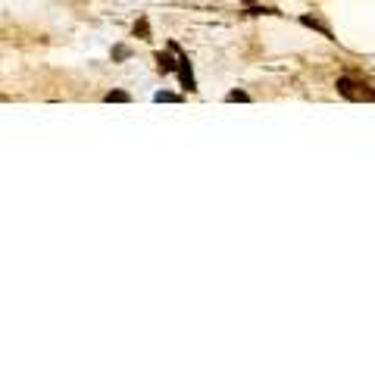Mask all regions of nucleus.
<instances>
[{
  "label": "nucleus",
  "mask_w": 375,
  "mask_h": 375,
  "mask_svg": "<svg viewBox=\"0 0 375 375\" xmlns=\"http://www.w3.org/2000/svg\"><path fill=\"white\" fill-rule=\"evenodd\" d=\"M338 94L347 100H375V91L366 82H353V78H338Z\"/></svg>",
  "instance_id": "1"
},
{
  "label": "nucleus",
  "mask_w": 375,
  "mask_h": 375,
  "mask_svg": "<svg viewBox=\"0 0 375 375\" xmlns=\"http://www.w3.org/2000/svg\"><path fill=\"white\" fill-rule=\"evenodd\" d=\"M104 100H106V104H129V94H125V91H110Z\"/></svg>",
  "instance_id": "5"
},
{
  "label": "nucleus",
  "mask_w": 375,
  "mask_h": 375,
  "mask_svg": "<svg viewBox=\"0 0 375 375\" xmlns=\"http://www.w3.org/2000/svg\"><path fill=\"white\" fill-rule=\"evenodd\" d=\"M300 22H304V25H310V29H316V31H323L325 38H332V29H328L325 22H319V19H313V16H300Z\"/></svg>",
  "instance_id": "4"
},
{
  "label": "nucleus",
  "mask_w": 375,
  "mask_h": 375,
  "mask_svg": "<svg viewBox=\"0 0 375 375\" xmlns=\"http://www.w3.org/2000/svg\"><path fill=\"white\" fill-rule=\"evenodd\" d=\"M176 100L178 97H176V94H169V91H160L157 94V104H176Z\"/></svg>",
  "instance_id": "7"
},
{
  "label": "nucleus",
  "mask_w": 375,
  "mask_h": 375,
  "mask_svg": "<svg viewBox=\"0 0 375 375\" xmlns=\"http://www.w3.org/2000/svg\"><path fill=\"white\" fill-rule=\"evenodd\" d=\"M135 35H141V41H150V29H147V19H141L135 25Z\"/></svg>",
  "instance_id": "6"
},
{
  "label": "nucleus",
  "mask_w": 375,
  "mask_h": 375,
  "mask_svg": "<svg viewBox=\"0 0 375 375\" xmlns=\"http://www.w3.org/2000/svg\"><path fill=\"white\" fill-rule=\"evenodd\" d=\"M169 50L178 57V78H182V85H185V91H197V82H194V72H191V63H188V57L182 53V47H178L176 41H169Z\"/></svg>",
  "instance_id": "2"
},
{
  "label": "nucleus",
  "mask_w": 375,
  "mask_h": 375,
  "mask_svg": "<svg viewBox=\"0 0 375 375\" xmlns=\"http://www.w3.org/2000/svg\"><path fill=\"white\" fill-rule=\"evenodd\" d=\"M229 100H232V104H234V100H241V104H244V100H250V97H247L244 91H232V94H229Z\"/></svg>",
  "instance_id": "8"
},
{
  "label": "nucleus",
  "mask_w": 375,
  "mask_h": 375,
  "mask_svg": "<svg viewBox=\"0 0 375 375\" xmlns=\"http://www.w3.org/2000/svg\"><path fill=\"white\" fill-rule=\"evenodd\" d=\"M157 69L163 72V76H166V72H176L178 69V59H172L169 53H157Z\"/></svg>",
  "instance_id": "3"
}]
</instances>
